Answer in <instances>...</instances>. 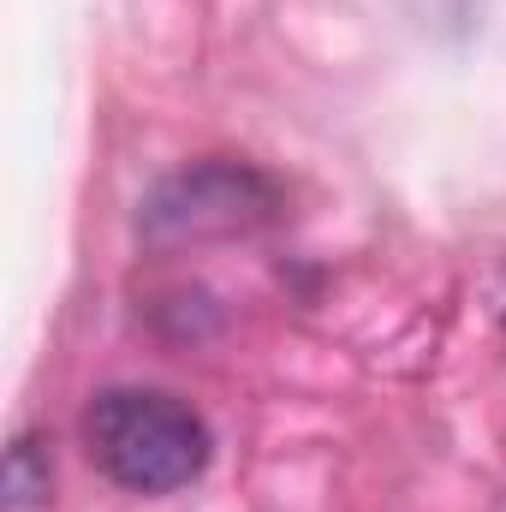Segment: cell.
Returning a JSON list of instances; mask_svg holds the SVG:
<instances>
[{"mask_svg": "<svg viewBox=\"0 0 506 512\" xmlns=\"http://www.w3.org/2000/svg\"><path fill=\"white\" fill-rule=\"evenodd\" d=\"M90 459L131 495H173L209 465V423L155 387H108L84 411Z\"/></svg>", "mask_w": 506, "mask_h": 512, "instance_id": "1", "label": "cell"}, {"mask_svg": "<svg viewBox=\"0 0 506 512\" xmlns=\"http://www.w3.org/2000/svg\"><path fill=\"white\" fill-rule=\"evenodd\" d=\"M54 495V459L36 435H18L12 453H6V507L24 512V507H42Z\"/></svg>", "mask_w": 506, "mask_h": 512, "instance_id": "2", "label": "cell"}]
</instances>
